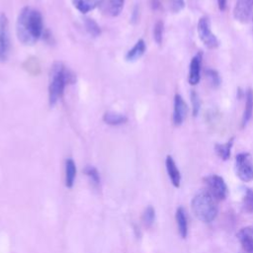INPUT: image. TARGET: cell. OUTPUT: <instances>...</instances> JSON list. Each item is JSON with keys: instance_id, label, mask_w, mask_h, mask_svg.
<instances>
[{"instance_id": "6da1fadb", "label": "cell", "mask_w": 253, "mask_h": 253, "mask_svg": "<svg viewBox=\"0 0 253 253\" xmlns=\"http://www.w3.org/2000/svg\"><path fill=\"white\" fill-rule=\"evenodd\" d=\"M43 21L42 14L31 7H24L17 18L16 33L18 40L24 44H34L42 37Z\"/></svg>"}, {"instance_id": "7a4b0ae2", "label": "cell", "mask_w": 253, "mask_h": 253, "mask_svg": "<svg viewBox=\"0 0 253 253\" xmlns=\"http://www.w3.org/2000/svg\"><path fill=\"white\" fill-rule=\"evenodd\" d=\"M72 75L61 61L53 62L48 80V103L50 107H53L62 98L66 85L72 81Z\"/></svg>"}, {"instance_id": "3957f363", "label": "cell", "mask_w": 253, "mask_h": 253, "mask_svg": "<svg viewBox=\"0 0 253 253\" xmlns=\"http://www.w3.org/2000/svg\"><path fill=\"white\" fill-rule=\"evenodd\" d=\"M191 206L195 216L203 222H211L218 213L217 200L207 190L198 192L193 197Z\"/></svg>"}, {"instance_id": "277c9868", "label": "cell", "mask_w": 253, "mask_h": 253, "mask_svg": "<svg viewBox=\"0 0 253 253\" xmlns=\"http://www.w3.org/2000/svg\"><path fill=\"white\" fill-rule=\"evenodd\" d=\"M235 172L243 182L253 180V158L248 152H240L235 156Z\"/></svg>"}, {"instance_id": "5b68a950", "label": "cell", "mask_w": 253, "mask_h": 253, "mask_svg": "<svg viewBox=\"0 0 253 253\" xmlns=\"http://www.w3.org/2000/svg\"><path fill=\"white\" fill-rule=\"evenodd\" d=\"M204 183L207 187L206 190L210 192L217 201H223L227 198L228 188L222 177L215 174L208 175L204 178Z\"/></svg>"}, {"instance_id": "8992f818", "label": "cell", "mask_w": 253, "mask_h": 253, "mask_svg": "<svg viewBox=\"0 0 253 253\" xmlns=\"http://www.w3.org/2000/svg\"><path fill=\"white\" fill-rule=\"evenodd\" d=\"M197 31L200 40L208 48H215L218 45V40L215 35L211 32V21L208 16H203L197 26Z\"/></svg>"}, {"instance_id": "52a82bcc", "label": "cell", "mask_w": 253, "mask_h": 253, "mask_svg": "<svg viewBox=\"0 0 253 253\" xmlns=\"http://www.w3.org/2000/svg\"><path fill=\"white\" fill-rule=\"evenodd\" d=\"M10 49L9 38V22L7 16L2 13L0 15V61L7 60Z\"/></svg>"}, {"instance_id": "ba28073f", "label": "cell", "mask_w": 253, "mask_h": 253, "mask_svg": "<svg viewBox=\"0 0 253 253\" xmlns=\"http://www.w3.org/2000/svg\"><path fill=\"white\" fill-rule=\"evenodd\" d=\"M253 15V0H236L233 16L240 23H247Z\"/></svg>"}, {"instance_id": "9c48e42d", "label": "cell", "mask_w": 253, "mask_h": 253, "mask_svg": "<svg viewBox=\"0 0 253 253\" xmlns=\"http://www.w3.org/2000/svg\"><path fill=\"white\" fill-rule=\"evenodd\" d=\"M236 236L240 243L239 253H253V226L242 227Z\"/></svg>"}, {"instance_id": "30bf717a", "label": "cell", "mask_w": 253, "mask_h": 253, "mask_svg": "<svg viewBox=\"0 0 253 253\" xmlns=\"http://www.w3.org/2000/svg\"><path fill=\"white\" fill-rule=\"evenodd\" d=\"M125 0H99L98 7L103 15L107 17H117L122 12Z\"/></svg>"}, {"instance_id": "8fae6325", "label": "cell", "mask_w": 253, "mask_h": 253, "mask_svg": "<svg viewBox=\"0 0 253 253\" xmlns=\"http://www.w3.org/2000/svg\"><path fill=\"white\" fill-rule=\"evenodd\" d=\"M188 114V106L183 97L179 94L174 96V109H173V124L181 126Z\"/></svg>"}, {"instance_id": "7c38bea8", "label": "cell", "mask_w": 253, "mask_h": 253, "mask_svg": "<svg viewBox=\"0 0 253 253\" xmlns=\"http://www.w3.org/2000/svg\"><path fill=\"white\" fill-rule=\"evenodd\" d=\"M202 59L203 53L198 52L191 60L190 68H189V75L188 81L191 85H197L201 79V69H202Z\"/></svg>"}, {"instance_id": "4fadbf2b", "label": "cell", "mask_w": 253, "mask_h": 253, "mask_svg": "<svg viewBox=\"0 0 253 253\" xmlns=\"http://www.w3.org/2000/svg\"><path fill=\"white\" fill-rule=\"evenodd\" d=\"M165 166H166V170H167V173H168V176L170 178L172 185L176 188H179L180 184H181V174H180V171L175 163V160L173 159V157L171 155L166 156Z\"/></svg>"}, {"instance_id": "5bb4252c", "label": "cell", "mask_w": 253, "mask_h": 253, "mask_svg": "<svg viewBox=\"0 0 253 253\" xmlns=\"http://www.w3.org/2000/svg\"><path fill=\"white\" fill-rule=\"evenodd\" d=\"M176 222L178 227V232L182 238H186L188 235V219L187 212L183 207H179L176 210Z\"/></svg>"}, {"instance_id": "9a60e30c", "label": "cell", "mask_w": 253, "mask_h": 253, "mask_svg": "<svg viewBox=\"0 0 253 253\" xmlns=\"http://www.w3.org/2000/svg\"><path fill=\"white\" fill-rule=\"evenodd\" d=\"M252 115H253V90L249 88L246 93L245 108H244L242 119H241V127H245L247 126V124L252 118Z\"/></svg>"}, {"instance_id": "2e32d148", "label": "cell", "mask_w": 253, "mask_h": 253, "mask_svg": "<svg viewBox=\"0 0 253 253\" xmlns=\"http://www.w3.org/2000/svg\"><path fill=\"white\" fill-rule=\"evenodd\" d=\"M146 50V44L145 42L142 39H139L134 45L126 52V61H135L139 59Z\"/></svg>"}, {"instance_id": "e0dca14e", "label": "cell", "mask_w": 253, "mask_h": 253, "mask_svg": "<svg viewBox=\"0 0 253 253\" xmlns=\"http://www.w3.org/2000/svg\"><path fill=\"white\" fill-rule=\"evenodd\" d=\"M75 177H76L75 162L71 158H68L65 161V186L67 188L73 187Z\"/></svg>"}, {"instance_id": "ac0fdd59", "label": "cell", "mask_w": 253, "mask_h": 253, "mask_svg": "<svg viewBox=\"0 0 253 253\" xmlns=\"http://www.w3.org/2000/svg\"><path fill=\"white\" fill-rule=\"evenodd\" d=\"M103 121L110 126H120L127 122L126 115L116 112H106L103 116Z\"/></svg>"}, {"instance_id": "d6986e66", "label": "cell", "mask_w": 253, "mask_h": 253, "mask_svg": "<svg viewBox=\"0 0 253 253\" xmlns=\"http://www.w3.org/2000/svg\"><path fill=\"white\" fill-rule=\"evenodd\" d=\"M233 137L230 138L229 140H227L224 143H216L214 146V150L217 154V156L219 158H221L222 160H227L230 157V152H231V148L233 145Z\"/></svg>"}, {"instance_id": "ffe728a7", "label": "cell", "mask_w": 253, "mask_h": 253, "mask_svg": "<svg viewBox=\"0 0 253 253\" xmlns=\"http://www.w3.org/2000/svg\"><path fill=\"white\" fill-rule=\"evenodd\" d=\"M73 6L82 14H86L98 6V0H72Z\"/></svg>"}, {"instance_id": "44dd1931", "label": "cell", "mask_w": 253, "mask_h": 253, "mask_svg": "<svg viewBox=\"0 0 253 253\" xmlns=\"http://www.w3.org/2000/svg\"><path fill=\"white\" fill-rule=\"evenodd\" d=\"M242 209L248 213L253 212V190L246 189L242 199Z\"/></svg>"}, {"instance_id": "7402d4cb", "label": "cell", "mask_w": 253, "mask_h": 253, "mask_svg": "<svg viewBox=\"0 0 253 253\" xmlns=\"http://www.w3.org/2000/svg\"><path fill=\"white\" fill-rule=\"evenodd\" d=\"M84 173L86 176L89 178V180L92 182L94 186H99L100 185V175L98 170L94 166H86L84 169Z\"/></svg>"}, {"instance_id": "603a6c76", "label": "cell", "mask_w": 253, "mask_h": 253, "mask_svg": "<svg viewBox=\"0 0 253 253\" xmlns=\"http://www.w3.org/2000/svg\"><path fill=\"white\" fill-rule=\"evenodd\" d=\"M163 33H164V23L159 20L155 23L153 29V39L157 44H161L163 40Z\"/></svg>"}, {"instance_id": "cb8c5ba5", "label": "cell", "mask_w": 253, "mask_h": 253, "mask_svg": "<svg viewBox=\"0 0 253 253\" xmlns=\"http://www.w3.org/2000/svg\"><path fill=\"white\" fill-rule=\"evenodd\" d=\"M85 28L87 32L92 36V37H98L101 34V29L99 25L93 20V19H85Z\"/></svg>"}, {"instance_id": "d4e9b609", "label": "cell", "mask_w": 253, "mask_h": 253, "mask_svg": "<svg viewBox=\"0 0 253 253\" xmlns=\"http://www.w3.org/2000/svg\"><path fill=\"white\" fill-rule=\"evenodd\" d=\"M154 219H155V211L151 206H148L143 211L142 221L146 226H150L154 222Z\"/></svg>"}, {"instance_id": "484cf974", "label": "cell", "mask_w": 253, "mask_h": 253, "mask_svg": "<svg viewBox=\"0 0 253 253\" xmlns=\"http://www.w3.org/2000/svg\"><path fill=\"white\" fill-rule=\"evenodd\" d=\"M206 75L207 78L209 79V82L213 86V87H217L220 84V77L217 73L216 70L214 69H207L206 70Z\"/></svg>"}, {"instance_id": "4316f807", "label": "cell", "mask_w": 253, "mask_h": 253, "mask_svg": "<svg viewBox=\"0 0 253 253\" xmlns=\"http://www.w3.org/2000/svg\"><path fill=\"white\" fill-rule=\"evenodd\" d=\"M191 102H192V107H193V116L197 117L198 114L200 113L201 101L199 99L198 94L194 90H192V92H191Z\"/></svg>"}, {"instance_id": "83f0119b", "label": "cell", "mask_w": 253, "mask_h": 253, "mask_svg": "<svg viewBox=\"0 0 253 253\" xmlns=\"http://www.w3.org/2000/svg\"><path fill=\"white\" fill-rule=\"evenodd\" d=\"M169 7L172 12L178 13L185 7V0H168Z\"/></svg>"}, {"instance_id": "f1b7e54d", "label": "cell", "mask_w": 253, "mask_h": 253, "mask_svg": "<svg viewBox=\"0 0 253 253\" xmlns=\"http://www.w3.org/2000/svg\"><path fill=\"white\" fill-rule=\"evenodd\" d=\"M217 6L220 11H224L226 8V0H217Z\"/></svg>"}, {"instance_id": "f546056e", "label": "cell", "mask_w": 253, "mask_h": 253, "mask_svg": "<svg viewBox=\"0 0 253 253\" xmlns=\"http://www.w3.org/2000/svg\"><path fill=\"white\" fill-rule=\"evenodd\" d=\"M252 22H253V15H252Z\"/></svg>"}]
</instances>
